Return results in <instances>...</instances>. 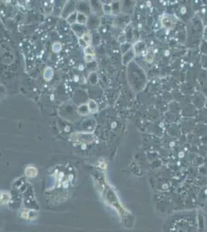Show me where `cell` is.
I'll return each mask as SVG.
<instances>
[{"instance_id": "6da1fadb", "label": "cell", "mask_w": 207, "mask_h": 232, "mask_svg": "<svg viewBox=\"0 0 207 232\" xmlns=\"http://www.w3.org/2000/svg\"><path fill=\"white\" fill-rule=\"evenodd\" d=\"M70 139L76 143H89L94 139L92 133L88 132H74L70 136Z\"/></svg>"}, {"instance_id": "7a4b0ae2", "label": "cell", "mask_w": 207, "mask_h": 232, "mask_svg": "<svg viewBox=\"0 0 207 232\" xmlns=\"http://www.w3.org/2000/svg\"><path fill=\"white\" fill-rule=\"evenodd\" d=\"M88 108H89L90 112H96L98 110V106L97 105V103L95 102L94 100H90L89 102L88 103Z\"/></svg>"}, {"instance_id": "3957f363", "label": "cell", "mask_w": 207, "mask_h": 232, "mask_svg": "<svg viewBox=\"0 0 207 232\" xmlns=\"http://www.w3.org/2000/svg\"><path fill=\"white\" fill-rule=\"evenodd\" d=\"M37 169L33 166H29L26 169V174L30 177H34L37 175Z\"/></svg>"}, {"instance_id": "277c9868", "label": "cell", "mask_w": 207, "mask_h": 232, "mask_svg": "<svg viewBox=\"0 0 207 232\" xmlns=\"http://www.w3.org/2000/svg\"><path fill=\"white\" fill-rule=\"evenodd\" d=\"M81 38H82L83 41L85 43V44H86L87 46L90 45L91 43V34H90L89 33H84Z\"/></svg>"}, {"instance_id": "5b68a950", "label": "cell", "mask_w": 207, "mask_h": 232, "mask_svg": "<svg viewBox=\"0 0 207 232\" xmlns=\"http://www.w3.org/2000/svg\"><path fill=\"white\" fill-rule=\"evenodd\" d=\"M84 53L85 55H92V56H94V48L91 45L87 46L86 47H84Z\"/></svg>"}, {"instance_id": "8992f818", "label": "cell", "mask_w": 207, "mask_h": 232, "mask_svg": "<svg viewBox=\"0 0 207 232\" xmlns=\"http://www.w3.org/2000/svg\"><path fill=\"white\" fill-rule=\"evenodd\" d=\"M80 107H81V108H83V110L82 109H79V108H78V112H79L81 115H85L87 113H88V112H89L90 110H89V108H88V105H81V106H80Z\"/></svg>"}, {"instance_id": "52a82bcc", "label": "cell", "mask_w": 207, "mask_h": 232, "mask_svg": "<svg viewBox=\"0 0 207 232\" xmlns=\"http://www.w3.org/2000/svg\"><path fill=\"white\" fill-rule=\"evenodd\" d=\"M94 59V56H92V55H85L84 60L86 62H91V61H93Z\"/></svg>"}]
</instances>
